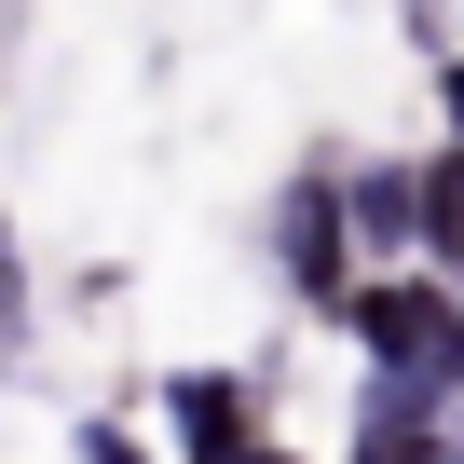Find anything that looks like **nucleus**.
Returning <instances> with one entry per match:
<instances>
[{"label": "nucleus", "mask_w": 464, "mask_h": 464, "mask_svg": "<svg viewBox=\"0 0 464 464\" xmlns=\"http://www.w3.org/2000/svg\"><path fill=\"white\" fill-rule=\"evenodd\" d=\"M450 464H464V410H450Z\"/></svg>", "instance_id": "obj_9"}, {"label": "nucleus", "mask_w": 464, "mask_h": 464, "mask_svg": "<svg viewBox=\"0 0 464 464\" xmlns=\"http://www.w3.org/2000/svg\"><path fill=\"white\" fill-rule=\"evenodd\" d=\"M355 464H450V410L369 382V410H355Z\"/></svg>", "instance_id": "obj_5"}, {"label": "nucleus", "mask_w": 464, "mask_h": 464, "mask_svg": "<svg viewBox=\"0 0 464 464\" xmlns=\"http://www.w3.org/2000/svg\"><path fill=\"white\" fill-rule=\"evenodd\" d=\"M437 96H450V150H464V55H450V69H437Z\"/></svg>", "instance_id": "obj_8"}, {"label": "nucleus", "mask_w": 464, "mask_h": 464, "mask_svg": "<svg viewBox=\"0 0 464 464\" xmlns=\"http://www.w3.org/2000/svg\"><path fill=\"white\" fill-rule=\"evenodd\" d=\"M164 437H178V464H260L274 437H260V396L232 382V369H178L164 382Z\"/></svg>", "instance_id": "obj_3"}, {"label": "nucleus", "mask_w": 464, "mask_h": 464, "mask_svg": "<svg viewBox=\"0 0 464 464\" xmlns=\"http://www.w3.org/2000/svg\"><path fill=\"white\" fill-rule=\"evenodd\" d=\"M423 246H437V274L464 287V150H437V164H423Z\"/></svg>", "instance_id": "obj_6"}, {"label": "nucleus", "mask_w": 464, "mask_h": 464, "mask_svg": "<svg viewBox=\"0 0 464 464\" xmlns=\"http://www.w3.org/2000/svg\"><path fill=\"white\" fill-rule=\"evenodd\" d=\"M342 328L369 342V382H396V396H423V410H464V287H437V274H369Z\"/></svg>", "instance_id": "obj_1"}, {"label": "nucleus", "mask_w": 464, "mask_h": 464, "mask_svg": "<svg viewBox=\"0 0 464 464\" xmlns=\"http://www.w3.org/2000/svg\"><path fill=\"white\" fill-rule=\"evenodd\" d=\"M82 464H137V450H123V437H110V423H82Z\"/></svg>", "instance_id": "obj_7"}, {"label": "nucleus", "mask_w": 464, "mask_h": 464, "mask_svg": "<svg viewBox=\"0 0 464 464\" xmlns=\"http://www.w3.org/2000/svg\"><path fill=\"white\" fill-rule=\"evenodd\" d=\"M342 218H355V260H410L423 246V164H342Z\"/></svg>", "instance_id": "obj_4"}, {"label": "nucleus", "mask_w": 464, "mask_h": 464, "mask_svg": "<svg viewBox=\"0 0 464 464\" xmlns=\"http://www.w3.org/2000/svg\"><path fill=\"white\" fill-rule=\"evenodd\" d=\"M274 246H287V301L314 314H355V218H342V178H287V218H274Z\"/></svg>", "instance_id": "obj_2"}]
</instances>
